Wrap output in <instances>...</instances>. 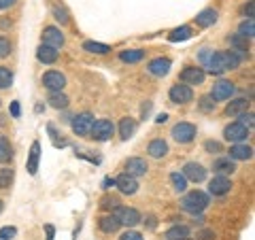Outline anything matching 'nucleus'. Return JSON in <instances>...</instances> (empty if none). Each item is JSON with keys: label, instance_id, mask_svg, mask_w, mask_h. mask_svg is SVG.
Here are the masks:
<instances>
[{"label": "nucleus", "instance_id": "obj_1", "mask_svg": "<svg viewBox=\"0 0 255 240\" xmlns=\"http://www.w3.org/2000/svg\"><path fill=\"white\" fill-rule=\"evenodd\" d=\"M206 206H209V196H206L204 191H198V189L189 191V194H185L183 200H181V209L191 213V215L202 213Z\"/></svg>", "mask_w": 255, "mask_h": 240}, {"label": "nucleus", "instance_id": "obj_2", "mask_svg": "<svg viewBox=\"0 0 255 240\" xmlns=\"http://www.w3.org/2000/svg\"><path fill=\"white\" fill-rule=\"evenodd\" d=\"M113 132H115L113 121H109V119H98V121H94L90 134H92V138H94V140L105 142V140H109L111 136H113Z\"/></svg>", "mask_w": 255, "mask_h": 240}, {"label": "nucleus", "instance_id": "obj_3", "mask_svg": "<svg viewBox=\"0 0 255 240\" xmlns=\"http://www.w3.org/2000/svg\"><path fill=\"white\" fill-rule=\"evenodd\" d=\"M172 138L181 142V145H187L196 138V125L194 123H187V121H181L172 127Z\"/></svg>", "mask_w": 255, "mask_h": 240}, {"label": "nucleus", "instance_id": "obj_4", "mask_svg": "<svg viewBox=\"0 0 255 240\" xmlns=\"http://www.w3.org/2000/svg\"><path fill=\"white\" fill-rule=\"evenodd\" d=\"M94 125V115L92 113H79L73 117V132L79 136H90Z\"/></svg>", "mask_w": 255, "mask_h": 240}, {"label": "nucleus", "instance_id": "obj_5", "mask_svg": "<svg viewBox=\"0 0 255 240\" xmlns=\"http://www.w3.org/2000/svg\"><path fill=\"white\" fill-rule=\"evenodd\" d=\"M234 83L232 81H226V79H221V81H217L213 85L211 90V98L213 100H230L234 96Z\"/></svg>", "mask_w": 255, "mask_h": 240}, {"label": "nucleus", "instance_id": "obj_6", "mask_svg": "<svg viewBox=\"0 0 255 240\" xmlns=\"http://www.w3.org/2000/svg\"><path fill=\"white\" fill-rule=\"evenodd\" d=\"M115 217L119 221V226H128V228H132V226H136V223H140V213L136 209H122V206H117L115 209Z\"/></svg>", "mask_w": 255, "mask_h": 240}, {"label": "nucleus", "instance_id": "obj_7", "mask_svg": "<svg viewBox=\"0 0 255 240\" xmlns=\"http://www.w3.org/2000/svg\"><path fill=\"white\" fill-rule=\"evenodd\" d=\"M168 96L174 105H187V102H191V98H194V92H191L189 85L183 83V85H172Z\"/></svg>", "mask_w": 255, "mask_h": 240}, {"label": "nucleus", "instance_id": "obj_8", "mask_svg": "<svg viewBox=\"0 0 255 240\" xmlns=\"http://www.w3.org/2000/svg\"><path fill=\"white\" fill-rule=\"evenodd\" d=\"M43 85L49 92H62L64 85H66V77L58 73V70H49V73L43 75Z\"/></svg>", "mask_w": 255, "mask_h": 240}, {"label": "nucleus", "instance_id": "obj_9", "mask_svg": "<svg viewBox=\"0 0 255 240\" xmlns=\"http://www.w3.org/2000/svg\"><path fill=\"white\" fill-rule=\"evenodd\" d=\"M223 136H226V140H230V142H243V140H247V136H249V130H247L241 121H234L223 130Z\"/></svg>", "mask_w": 255, "mask_h": 240}, {"label": "nucleus", "instance_id": "obj_10", "mask_svg": "<svg viewBox=\"0 0 255 240\" xmlns=\"http://www.w3.org/2000/svg\"><path fill=\"white\" fill-rule=\"evenodd\" d=\"M204 77H206V73H204L202 68L187 66V68H183V73H181V81L185 83V85H202L204 83Z\"/></svg>", "mask_w": 255, "mask_h": 240}, {"label": "nucleus", "instance_id": "obj_11", "mask_svg": "<svg viewBox=\"0 0 255 240\" xmlns=\"http://www.w3.org/2000/svg\"><path fill=\"white\" fill-rule=\"evenodd\" d=\"M183 177L191 183H202L206 179V170H204L202 164L189 162V164H185V168H183Z\"/></svg>", "mask_w": 255, "mask_h": 240}, {"label": "nucleus", "instance_id": "obj_12", "mask_svg": "<svg viewBox=\"0 0 255 240\" xmlns=\"http://www.w3.org/2000/svg\"><path fill=\"white\" fill-rule=\"evenodd\" d=\"M230 189H232V181H230L226 174H217V177L209 183V191L213 196H226Z\"/></svg>", "mask_w": 255, "mask_h": 240}, {"label": "nucleus", "instance_id": "obj_13", "mask_svg": "<svg viewBox=\"0 0 255 240\" xmlns=\"http://www.w3.org/2000/svg\"><path fill=\"white\" fill-rule=\"evenodd\" d=\"M43 45H49L53 47V49H60V47L64 45V34L60 32V28H45L43 30Z\"/></svg>", "mask_w": 255, "mask_h": 240}, {"label": "nucleus", "instance_id": "obj_14", "mask_svg": "<svg viewBox=\"0 0 255 240\" xmlns=\"http://www.w3.org/2000/svg\"><path fill=\"white\" fill-rule=\"evenodd\" d=\"M149 170V166H147V162L142 157H130L126 162V174H130V177H142Z\"/></svg>", "mask_w": 255, "mask_h": 240}, {"label": "nucleus", "instance_id": "obj_15", "mask_svg": "<svg viewBox=\"0 0 255 240\" xmlns=\"http://www.w3.org/2000/svg\"><path fill=\"white\" fill-rule=\"evenodd\" d=\"M115 185L119 187L122 194L132 196V194H136V189H138V181L134 177H130V174H119V177L115 179Z\"/></svg>", "mask_w": 255, "mask_h": 240}, {"label": "nucleus", "instance_id": "obj_16", "mask_svg": "<svg viewBox=\"0 0 255 240\" xmlns=\"http://www.w3.org/2000/svg\"><path fill=\"white\" fill-rule=\"evenodd\" d=\"M170 66H172V62L168 58H157L153 62H149V73L153 77H166L170 73Z\"/></svg>", "mask_w": 255, "mask_h": 240}, {"label": "nucleus", "instance_id": "obj_17", "mask_svg": "<svg viewBox=\"0 0 255 240\" xmlns=\"http://www.w3.org/2000/svg\"><path fill=\"white\" fill-rule=\"evenodd\" d=\"M249 111V100H245V98H236L232 100L230 105L226 107V115L228 117H241L243 113H247Z\"/></svg>", "mask_w": 255, "mask_h": 240}, {"label": "nucleus", "instance_id": "obj_18", "mask_svg": "<svg viewBox=\"0 0 255 240\" xmlns=\"http://www.w3.org/2000/svg\"><path fill=\"white\" fill-rule=\"evenodd\" d=\"M217 17H219V15H217V11H215V9H204V11H200L196 15V23L200 28H211L213 23H217Z\"/></svg>", "mask_w": 255, "mask_h": 240}, {"label": "nucleus", "instance_id": "obj_19", "mask_svg": "<svg viewBox=\"0 0 255 240\" xmlns=\"http://www.w3.org/2000/svg\"><path fill=\"white\" fill-rule=\"evenodd\" d=\"M213 170L217 174H232L236 170V164L232 157H219L213 162Z\"/></svg>", "mask_w": 255, "mask_h": 240}, {"label": "nucleus", "instance_id": "obj_20", "mask_svg": "<svg viewBox=\"0 0 255 240\" xmlns=\"http://www.w3.org/2000/svg\"><path fill=\"white\" fill-rule=\"evenodd\" d=\"M147 153H149L151 157H155V159L164 157L166 153H168V142L162 140V138L151 140V142H149V147H147Z\"/></svg>", "mask_w": 255, "mask_h": 240}, {"label": "nucleus", "instance_id": "obj_21", "mask_svg": "<svg viewBox=\"0 0 255 240\" xmlns=\"http://www.w3.org/2000/svg\"><path fill=\"white\" fill-rule=\"evenodd\" d=\"M36 58L43 64H53L55 60H58V49H53V47H49V45H41L36 49Z\"/></svg>", "mask_w": 255, "mask_h": 240}, {"label": "nucleus", "instance_id": "obj_22", "mask_svg": "<svg viewBox=\"0 0 255 240\" xmlns=\"http://www.w3.org/2000/svg\"><path fill=\"white\" fill-rule=\"evenodd\" d=\"M253 149L243 142H234V147H230V157L232 159H251Z\"/></svg>", "mask_w": 255, "mask_h": 240}, {"label": "nucleus", "instance_id": "obj_23", "mask_svg": "<svg viewBox=\"0 0 255 240\" xmlns=\"http://www.w3.org/2000/svg\"><path fill=\"white\" fill-rule=\"evenodd\" d=\"M38 159H41V142H32L30 157H28V172L30 174H36V170H38Z\"/></svg>", "mask_w": 255, "mask_h": 240}, {"label": "nucleus", "instance_id": "obj_24", "mask_svg": "<svg viewBox=\"0 0 255 240\" xmlns=\"http://www.w3.org/2000/svg\"><path fill=\"white\" fill-rule=\"evenodd\" d=\"M221 53V60H223V66H226V70H236L238 66H241V55H238L236 51H219Z\"/></svg>", "mask_w": 255, "mask_h": 240}, {"label": "nucleus", "instance_id": "obj_25", "mask_svg": "<svg viewBox=\"0 0 255 240\" xmlns=\"http://www.w3.org/2000/svg\"><path fill=\"white\" fill-rule=\"evenodd\" d=\"M204 66H206V70H209L211 75H223V73H226V66H223V60H221V53L219 51L213 53L211 60L206 62Z\"/></svg>", "mask_w": 255, "mask_h": 240}, {"label": "nucleus", "instance_id": "obj_26", "mask_svg": "<svg viewBox=\"0 0 255 240\" xmlns=\"http://www.w3.org/2000/svg\"><path fill=\"white\" fill-rule=\"evenodd\" d=\"M228 41H230V45H232V51H236L241 58H245L247 51H249V43H247V38L241 36V34H234V36H230Z\"/></svg>", "mask_w": 255, "mask_h": 240}, {"label": "nucleus", "instance_id": "obj_27", "mask_svg": "<svg viewBox=\"0 0 255 240\" xmlns=\"http://www.w3.org/2000/svg\"><path fill=\"white\" fill-rule=\"evenodd\" d=\"M134 132H136V121H134L132 117L122 119V123H119V136H122L124 140H128Z\"/></svg>", "mask_w": 255, "mask_h": 240}, {"label": "nucleus", "instance_id": "obj_28", "mask_svg": "<svg viewBox=\"0 0 255 240\" xmlns=\"http://www.w3.org/2000/svg\"><path fill=\"white\" fill-rule=\"evenodd\" d=\"M98 226H100V230L105 232V234H113V232L119 230V221H117L115 215H109V217H102L98 221Z\"/></svg>", "mask_w": 255, "mask_h": 240}, {"label": "nucleus", "instance_id": "obj_29", "mask_svg": "<svg viewBox=\"0 0 255 240\" xmlns=\"http://www.w3.org/2000/svg\"><path fill=\"white\" fill-rule=\"evenodd\" d=\"M13 159V147L11 142L4 138V136H0V164H9Z\"/></svg>", "mask_w": 255, "mask_h": 240}, {"label": "nucleus", "instance_id": "obj_30", "mask_svg": "<svg viewBox=\"0 0 255 240\" xmlns=\"http://www.w3.org/2000/svg\"><path fill=\"white\" fill-rule=\"evenodd\" d=\"M191 36V28L189 26H181V28H174L170 34H168V41L177 43V41H187V38Z\"/></svg>", "mask_w": 255, "mask_h": 240}, {"label": "nucleus", "instance_id": "obj_31", "mask_svg": "<svg viewBox=\"0 0 255 240\" xmlns=\"http://www.w3.org/2000/svg\"><path fill=\"white\" fill-rule=\"evenodd\" d=\"M47 102H49L53 109H66L68 107V98L62 92H51L49 94V100H47Z\"/></svg>", "mask_w": 255, "mask_h": 240}, {"label": "nucleus", "instance_id": "obj_32", "mask_svg": "<svg viewBox=\"0 0 255 240\" xmlns=\"http://www.w3.org/2000/svg\"><path fill=\"white\" fill-rule=\"evenodd\" d=\"M83 49H85V51H90V53L105 55V53H109V51H111V47H109V45H105V43H94V41H87V43H83Z\"/></svg>", "mask_w": 255, "mask_h": 240}, {"label": "nucleus", "instance_id": "obj_33", "mask_svg": "<svg viewBox=\"0 0 255 240\" xmlns=\"http://www.w3.org/2000/svg\"><path fill=\"white\" fill-rule=\"evenodd\" d=\"M170 183H172L174 191H179V194H183V191L187 189V179L183 177V172H172L170 174Z\"/></svg>", "mask_w": 255, "mask_h": 240}, {"label": "nucleus", "instance_id": "obj_34", "mask_svg": "<svg viewBox=\"0 0 255 240\" xmlns=\"http://www.w3.org/2000/svg\"><path fill=\"white\" fill-rule=\"evenodd\" d=\"M238 34L245 36V38H253V34H255V21H253V17H247L241 23V28H238Z\"/></svg>", "mask_w": 255, "mask_h": 240}, {"label": "nucleus", "instance_id": "obj_35", "mask_svg": "<svg viewBox=\"0 0 255 240\" xmlns=\"http://www.w3.org/2000/svg\"><path fill=\"white\" fill-rule=\"evenodd\" d=\"M185 236H189L187 226H174V228H170L168 232H166V238L168 240H177V238H185Z\"/></svg>", "mask_w": 255, "mask_h": 240}, {"label": "nucleus", "instance_id": "obj_36", "mask_svg": "<svg viewBox=\"0 0 255 240\" xmlns=\"http://www.w3.org/2000/svg\"><path fill=\"white\" fill-rule=\"evenodd\" d=\"M119 58H122V62L134 64V62H140L142 60V51H138V49H128V51L119 53Z\"/></svg>", "mask_w": 255, "mask_h": 240}, {"label": "nucleus", "instance_id": "obj_37", "mask_svg": "<svg viewBox=\"0 0 255 240\" xmlns=\"http://www.w3.org/2000/svg\"><path fill=\"white\" fill-rule=\"evenodd\" d=\"M13 183V170L11 168H0V189H9Z\"/></svg>", "mask_w": 255, "mask_h": 240}, {"label": "nucleus", "instance_id": "obj_38", "mask_svg": "<svg viewBox=\"0 0 255 240\" xmlns=\"http://www.w3.org/2000/svg\"><path fill=\"white\" fill-rule=\"evenodd\" d=\"M13 83V73L6 66H0V90H6Z\"/></svg>", "mask_w": 255, "mask_h": 240}, {"label": "nucleus", "instance_id": "obj_39", "mask_svg": "<svg viewBox=\"0 0 255 240\" xmlns=\"http://www.w3.org/2000/svg\"><path fill=\"white\" fill-rule=\"evenodd\" d=\"M198 107H200L202 113H211V111H215V107H217V102H215L209 94V96H202L200 102H198Z\"/></svg>", "mask_w": 255, "mask_h": 240}, {"label": "nucleus", "instance_id": "obj_40", "mask_svg": "<svg viewBox=\"0 0 255 240\" xmlns=\"http://www.w3.org/2000/svg\"><path fill=\"white\" fill-rule=\"evenodd\" d=\"M100 206H102L105 211H115L117 206H119V200H117L115 196H105V198L100 200Z\"/></svg>", "mask_w": 255, "mask_h": 240}, {"label": "nucleus", "instance_id": "obj_41", "mask_svg": "<svg viewBox=\"0 0 255 240\" xmlns=\"http://www.w3.org/2000/svg\"><path fill=\"white\" fill-rule=\"evenodd\" d=\"M9 53H11V43H9V38L0 36V58H6Z\"/></svg>", "mask_w": 255, "mask_h": 240}, {"label": "nucleus", "instance_id": "obj_42", "mask_svg": "<svg viewBox=\"0 0 255 240\" xmlns=\"http://www.w3.org/2000/svg\"><path fill=\"white\" fill-rule=\"evenodd\" d=\"M15 234H17V230L6 226V228L0 230V240H11V238H15Z\"/></svg>", "mask_w": 255, "mask_h": 240}, {"label": "nucleus", "instance_id": "obj_43", "mask_svg": "<svg viewBox=\"0 0 255 240\" xmlns=\"http://www.w3.org/2000/svg\"><path fill=\"white\" fill-rule=\"evenodd\" d=\"M204 149L209 151V153H221V145L217 140H206L204 142Z\"/></svg>", "mask_w": 255, "mask_h": 240}, {"label": "nucleus", "instance_id": "obj_44", "mask_svg": "<svg viewBox=\"0 0 255 240\" xmlns=\"http://www.w3.org/2000/svg\"><path fill=\"white\" fill-rule=\"evenodd\" d=\"M253 119H255L253 113H243L241 115V123L247 127V130H251V127H253Z\"/></svg>", "mask_w": 255, "mask_h": 240}, {"label": "nucleus", "instance_id": "obj_45", "mask_svg": "<svg viewBox=\"0 0 255 240\" xmlns=\"http://www.w3.org/2000/svg\"><path fill=\"white\" fill-rule=\"evenodd\" d=\"M53 15H55V19H58L60 23H68V13L64 9H53Z\"/></svg>", "mask_w": 255, "mask_h": 240}, {"label": "nucleus", "instance_id": "obj_46", "mask_svg": "<svg viewBox=\"0 0 255 240\" xmlns=\"http://www.w3.org/2000/svg\"><path fill=\"white\" fill-rule=\"evenodd\" d=\"M119 240H142V236L138 234V232H126V234H122L119 236Z\"/></svg>", "mask_w": 255, "mask_h": 240}, {"label": "nucleus", "instance_id": "obj_47", "mask_svg": "<svg viewBox=\"0 0 255 240\" xmlns=\"http://www.w3.org/2000/svg\"><path fill=\"white\" fill-rule=\"evenodd\" d=\"M11 115H13V117H19V115H21V109H19V102H17V100L11 102Z\"/></svg>", "mask_w": 255, "mask_h": 240}, {"label": "nucleus", "instance_id": "obj_48", "mask_svg": "<svg viewBox=\"0 0 255 240\" xmlns=\"http://www.w3.org/2000/svg\"><path fill=\"white\" fill-rule=\"evenodd\" d=\"M200 240H215V232H211V230H204V232H200V236H198Z\"/></svg>", "mask_w": 255, "mask_h": 240}, {"label": "nucleus", "instance_id": "obj_49", "mask_svg": "<svg viewBox=\"0 0 255 240\" xmlns=\"http://www.w3.org/2000/svg\"><path fill=\"white\" fill-rule=\"evenodd\" d=\"M211 55H213V51H211V49H202V53H200V62H202V64H206V62L211 60Z\"/></svg>", "mask_w": 255, "mask_h": 240}, {"label": "nucleus", "instance_id": "obj_50", "mask_svg": "<svg viewBox=\"0 0 255 240\" xmlns=\"http://www.w3.org/2000/svg\"><path fill=\"white\" fill-rule=\"evenodd\" d=\"M115 185V179H111V177H107L105 181H102V189H111Z\"/></svg>", "mask_w": 255, "mask_h": 240}, {"label": "nucleus", "instance_id": "obj_51", "mask_svg": "<svg viewBox=\"0 0 255 240\" xmlns=\"http://www.w3.org/2000/svg\"><path fill=\"white\" fill-rule=\"evenodd\" d=\"M45 234H47V240H53V236H55L53 226H45Z\"/></svg>", "mask_w": 255, "mask_h": 240}, {"label": "nucleus", "instance_id": "obj_52", "mask_svg": "<svg viewBox=\"0 0 255 240\" xmlns=\"http://www.w3.org/2000/svg\"><path fill=\"white\" fill-rule=\"evenodd\" d=\"M15 4V0H0V9H9Z\"/></svg>", "mask_w": 255, "mask_h": 240}, {"label": "nucleus", "instance_id": "obj_53", "mask_svg": "<svg viewBox=\"0 0 255 240\" xmlns=\"http://www.w3.org/2000/svg\"><path fill=\"white\" fill-rule=\"evenodd\" d=\"M245 15H247V17H253V2H249L245 6Z\"/></svg>", "mask_w": 255, "mask_h": 240}, {"label": "nucleus", "instance_id": "obj_54", "mask_svg": "<svg viewBox=\"0 0 255 240\" xmlns=\"http://www.w3.org/2000/svg\"><path fill=\"white\" fill-rule=\"evenodd\" d=\"M166 119H168V115H166V113H162V115H159V117L155 119V121H157V123H164V121H166Z\"/></svg>", "mask_w": 255, "mask_h": 240}, {"label": "nucleus", "instance_id": "obj_55", "mask_svg": "<svg viewBox=\"0 0 255 240\" xmlns=\"http://www.w3.org/2000/svg\"><path fill=\"white\" fill-rule=\"evenodd\" d=\"M177 240H191V238H189V236H185V238H177Z\"/></svg>", "mask_w": 255, "mask_h": 240}, {"label": "nucleus", "instance_id": "obj_56", "mask_svg": "<svg viewBox=\"0 0 255 240\" xmlns=\"http://www.w3.org/2000/svg\"><path fill=\"white\" fill-rule=\"evenodd\" d=\"M2 206H4V204H2V200H0V213H2Z\"/></svg>", "mask_w": 255, "mask_h": 240}]
</instances>
